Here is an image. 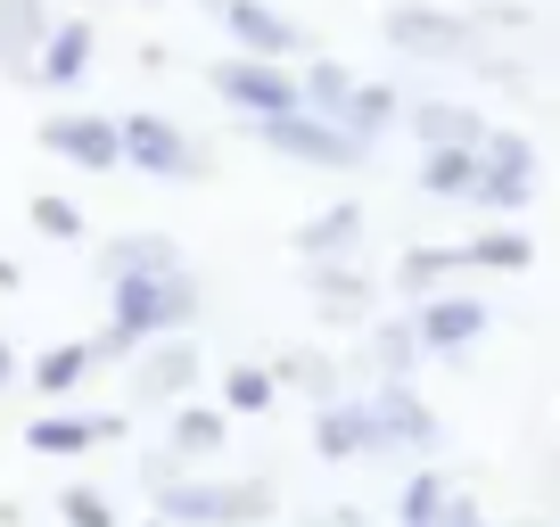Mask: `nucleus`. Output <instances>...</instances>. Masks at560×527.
Wrapping results in <instances>:
<instances>
[{"mask_svg":"<svg viewBox=\"0 0 560 527\" xmlns=\"http://www.w3.org/2000/svg\"><path fill=\"white\" fill-rule=\"evenodd\" d=\"M396 116H404V99H396V83H347V99L330 107V124L338 132H354V141H380V132H396Z\"/></svg>","mask_w":560,"mask_h":527,"instance_id":"23","label":"nucleus"},{"mask_svg":"<svg viewBox=\"0 0 560 527\" xmlns=\"http://www.w3.org/2000/svg\"><path fill=\"white\" fill-rule=\"evenodd\" d=\"M272 396H280V387H272V371H264V363H231L223 371V412H240V421L272 412Z\"/></svg>","mask_w":560,"mask_h":527,"instance_id":"30","label":"nucleus"},{"mask_svg":"<svg viewBox=\"0 0 560 527\" xmlns=\"http://www.w3.org/2000/svg\"><path fill=\"white\" fill-rule=\"evenodd\" d=\"M354 363L371 371V379H412L420 371V347H412V330L404 321H363V347H354Z\"/></svg>","mask_w":560,"mask_h":527,"instance_id":"25","label":"nucleus"},{"mask_svg":"<svg viewBox=\"0 0 560 527\" xmlns=\"http://www.w3.org/2000/svg\"><path fill=\"white\" fill-rule=\"evenodd\" d=\"M247 141L272 149V157H289V165H314V174H347V165L371 157L354 132H338V124L314 116V107H280V116H256V124H247Z\"/></svg>","mask_w":560,"mask_h":527,"instance_id":"3","label":"nucleus"},{"mask_svg":"<svg viewBox=\"0 0 560 527\" xmlns=\"http://www.w3.org/2000/svg\"><path fill=\"white\" fill-rule=\"evenodd\" d=\"M198 321V272L190 264H174V272H124V281H107V330L83 338L91 363H124L132 347H149V338H174Z\"/></svg>","mask_w":560,"mask_h":527,"instance_id":"1","label":"nucleus"},{"mask_svg":"<svg viewBox=\"0 0 560 527\" xmlns=\"http://www.w3.org/2000/svg\"><path fill=\"white\" fill-rule=\"evenodd\" d=\"M264 371H272V387H298L305 405H338V396H354L347 363H338V354H322V347H289L280 363H264Z\"/></svg>","mask_w":560,"mask_h":527,"instance_id":"18","label":"nucleus"},{"mask_svg":"<svg viewBox=\"0 0 560 527\" xmlns=\"http://www.w3.org/2000/svg\"><path fill=\"white\" fill-rule=\"evenodd\" d=\"M116 149H124V165H140V174H158V181H198V174H207L198 141L182 132L174 116H158V107L116 116Z\"/></svg>","mask_w":560,"mask_h":527,"instance_id":"5","label":"nucleus"},{"mask_svg":"<svg viewBox=\"0 0 560 527\" xmlns=\"http://www.w3.org/2000/svg\"><path fill=\"white\" fill-rule=\"evenodd\" d=\"M149 527H174V519H149Z\"/></svg>","mask_w":560,"mask_h":527,"instance_id":"35","label":"nucleus"},{"mask_svg":"<svg viewBox=\"0 0 560 527\" xmlns=\"http://www.w3.org/2000/svg\"><path fill=\"white\" fill-rule=\"evenodd\" d=\"M207 91L256 124V116L298 107V67H272V58H240V50H231V58H214V67H207Z\"/></svg>","mask_w":560,"mask_h":527,"instance_id":"9","label":"nucleus"},{"mask_svg":"<svg viewBox=\"0 0 560 527\" xmlns=\"http://www.w3.org/2000/svg\"><path fill=\"white\" fill-rule=\"evenodd\" d=\"M107 437H124V412H100V421H74V412H42V421H25V445H34V454H50V461L91 454V445H107Z\"/></svg>","mask_w":560,"mask_h":527,"instance_id":"19","label":"nucleus"},{"mask_svg":"<svg viewBox=\"0 0 560 527\" xmlns=\"http://www.w3.org/2000/svg\"><path fill=\"white\" fill-rule=\"evenodd\" d=\"M124 363H132V405H140V412H174L182 396L198 387V363H207V354H198L190 330H174V338H149V347H132Z\"/></svg>","mask_w":560,"mask_h":527,"instance_id":"7","label":"nucleus"},{"mask_svg":"<svg viewBox=\"0 0 560 527\" xmlns=\"http://www.w3.org/2000/svg\"><path fill=\"white\" fill-rule=\"evenodd\" d=\"M25 214H34L42 239H83V214H74L67 198H50V190H34V207H25Z\"/></svg>","mask_w":560,"mask_h":527,"instance_id":"32","label":"nucleus"},{"mask_svg":"<svg viewBox=\"0 0 560 527\" xmlns=\"http://www.w3.org/2000/svg\"><path fill=\"white\" fill-rule=\"evenodd\" d=\"M396 527H487V511L470 503V487H462L454 470L420 461V470L404 478V494H396Z\"/></svg>","mask_w":560,"mask_h":527,"instance_id":"11","label":"nucleus"},{"mask_svg":"<svg viewBox=\"0 0 560 527\" xmlns=\"http://www.w3.org/2000/svg\"><path fill=\"white\" fill-rule=\"evenodd\" d=\"M354 239H363V198H347V207H330V214H314V223H298V264L347 256Z\"/></svg>","mask_w":560,"mask_h":527,"instance_id":"27","label":"nucleus"},{"mask_svg":"<svg viewBox=\"0 0 560 527\" xmlns=\"http://www.w3.org/2000/svg\"><path fill=\"white\" fill-rule=\"evenodd\" d=\"M412 347H420V363H462V354L478 347V338L494 330V314L478 297H454V289H438V297H420L412 305Z\"/></svg>","mask_w":560,"mask_h":527,"instance_id":"8","label":"nucleus"},{"mask_svg":"<svg viewBox=\"0 0 560 527\" xmlns=\"http://www.w3.org/2000/svg\"><path fill=\"white\" fill-rule=\"evenodd\" d=\"M363 405H371V421H380V437H387V454H438L445 445V421L429 412V396H420L412 379H387V387H363Z\"/></svg>","mask_w":560,"mask_h":527,"instance_id":"10","label":"nucleus"},{"mask_svg":"<svg viewBox=\"0 0 560 527\" xmlns=\"http://www.w3.org/2000/svg\"><path fill=\"white\" fill-rule=\"evenodd\" d=\"M42 34H50V9H42V0H0V74H9V83H34Z\"/></svg>","mask_w":560,"mask_h":527,"instance_id":"20","label":"nucleus"},{"mask_svg":"<svg viewBox=\"0 0 560 527\" xmlns=\"http://www.w3.org/2000/svg\"><path fill=\"white\" fill-rule=\"evenodd\" d=\"M396 124H412L420 149H478V141H487V116L462 107V99H412Z\"/></svg>","mask_w":560,"mask_h":527,"instance_id":"17","label":"nucleus"},{"mask_svg":"<svg viewBox=\"0 0 560 527\" xmlns=\"http://www.w3.org/2000/svg\"><path fill=\"white\" fill-rule=\"evenodd\" d=\"M58 519L67 527H116V503H107L100 487H67L58 494Z\"/></svg>","mask_w":560,"mask_h":527,"instance_id":"31","label":"nucleus"},{"mask_svg":"<svg viewBox=\"0 0 560 527\" xmlns=\"http://www.w3.org/2000/svg\"><path fill=\"white\" fill-rule=\"evenodd\" d=\"M231 445V412L223 405H190V396H182L174 412H165V454L182 461V470H190V461H214Z\"/></svg>","mask_w":560,"mask_h":527,"instance_id":"16","label":"nucleus"},{"mask_svg":"<svg viewBox=\"0 0 560 527\" xmlns=\"http://www.w3.org/2000/svg\"><path fill=\"white\" fill-rule=\"evenodd\" d=\"M198 9L231 34V50H240V58H272V67H289V58L305 50V34L280 17V9H264V0H198Z\"/></svg>","mask_w":560,"mask_h":527,"instance_id":"12","label":"nucleus"},{"mask_svg":"<svg viewBox=\"0 0 560 527\" xmlns=\"http://www.w3.org/2000/svg\"><path fill=\"white\" fill-rule=\"evenodd\" d=\"M91 371H100V363H91V347H83V338H74V347H50V354L34 363V396H74V387H83Z\"/></svg>","mask_w":560,"mask_h":527,"instance_id":"29","label":"nucleus"},{"mask_svg":"<svg viewBox=\"0 0 560 527\" xmlns=\"http://www.w3.org/2000/svg\"><path fill=\"white\" fill-rule=\"evenodd\" d=\"M536 264V239L520 223H487L478 239H462V272H527Z\"/></svg>","mask_w":560,"mask_h":527,"instance_id":"26","label":"nucleus"},{"mask_svg":"<svg viewBox=\"0 0 560 527\" xmlns=\"http://www.w3.org/2000/svg\"><path fill=\"white\" fill-rule=\"evenodd\" d=\"M298 281L314 289L330 314H371V297H380V281H371L363 264H347V256H322V264H298Z\"/></svg>","mask_w":560,"mask_h":527,"instance_id":"21","label":"nucleus"},{"mask_svg":"<svg viewBox=\"0 0 560 527\" xmlns=\"http://www.w3.org/2000/svg\"><path fill=\"white\" fill-rule=\"evenodd\" d=\"M91 58H100V25L50 17V34H42V50H34V83L42 91H74L91 74Z\"/></svg>","mask_w":560,"mask_h":527,"instance_id":"15","label":"nucleus"},{"mask_svg":"<svg viewBox=\"0 0 560 527\" xmlns=\"http://www.w3.org/2000/svg\"><path fill=\"white\" fill-rule=\"evenodd\" d=\"M174 264H182V239H165V231H116V239H100L107 281H124V272H174Z\"/></svg>","mask_w":560,"mask_h":527,"instance_id":"24","label":"nucleus"},{"mask_svg":"<svg viewBox=\"0 0 560 527\" xmlns=\"http://www.w3.org/2000/svg\"><path fill=\"white\" fill-rule=\"evenodd\" d=\"M42 149L58 165H83V174H116L124 149H116V116H50L42 124Z\"/></svg>","mask_w":560,"mask_h":527,"instance_id":"14","label":"nucleus"},{"mask_svg":"<svg viewBox=\"0 0 560 527\" xmlns=\"http://www.w3.org/2000/svg\"><path fill=\"white\" fill-rule=\"evenodd\" d=\"M478 181V149H420V198L438 207H462Z\"/></svg>","mask_w":560,"mask_h":527,"instance_id":"28","label":"nucleus"},{"mask_svg":"<svg viewBox=\"0 0 560 527\" xmlns=\"http://www.w3.org/2000/svg\"><path fill=\"white\" fill-rule=\"evenodd\" d=\"M9 379H18V354H9V347H0V387H9Z\"/></svg>","mask_w":560,"mask_h":527,"instance_id":"34","label":"nucleus"},{"mask_svg":"<svg viewBox=\"0 0 560 527\" xmlns=\"http://www.w3.org/2000/svg\"><path fill=\"white\" fill-rule=\"evenodd\" d=\"M462 272V247H438V239H420V247H404L396 264H387V289H396V297H438L445 281H454Z\"/></svg>","mask_w":560,"mask_h":527,"instance_id":"22","label":"nucleus"},{"mask_svg":"<svg viewBox=\"0 0 560 527\" xmlns=\"http://www.w3.org/2000/svg\"><path fill=\"white\" fill-rule=\"evenodd\" d=\"M314 445H322V461H387V437H380V421H371L363 396L314 405Z\"/></svg>","mask_w":560,"mask_h":527,"instance_id":"13","label":"nucleus"},{"mask_svg":"<svg viewBox=\"0 0 560 527\" xmlns=\"http://www.w3.org/2000/svg\"><path fill=\"white\" fill-rule=\"evenodd\" d=\"M149 503L174 527H264L280 494L264 487V478H190L182 470V478H165V487H149Z\"/></svg>","mask_w":560,"mask_h":527,"instance_id":"2","label":"nucleus"},{"mask_svg":"<svg viewBox=\"0 0 560 527\" xmlns=\"http://www.w3.org/2000/svg\"><path fill=\"white\" fill-rule=\"evenodd\" d=\"M387 42H396L404 58H420V67H470V58L487 50V34H478L470 17L412 9V0H396V9H387Z\"/></svg>","mask_w":560,"mask_h":527,"instance_id":"6","label":"nucleus"},{"mask_svg":"<svg viewBox=\"0 0 560 527\" xmlns=\"http://www.w3.org/2000/svg\"><path fill=\"white\" fill-rule=\"evenodd\" d=\"M25 281V272H18V264H9V256H0V289H18Z\"/></svg>","mask_w":560,"mask_h":527,"instance_id":"33","label":"nucleus"},{"mask_svg":"<svg viewBox=\"0 0 560 527\" xmlns=\"http://www.w3.org/2000/svg\"><path fill=\"white\" fill-rule=\"evenodd\" d=\"M462 207L478 214H527L536 207V149H527V132H503V124H487V141H478V181Z\"/></svg>","mask_w":560,"mask_h":527,"instance_id":"4","label":"nucleus"}]
</instances>
